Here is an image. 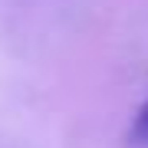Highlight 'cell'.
<instances>
[{
	"label": "cell",
	"instance_id": "6da1fadb",
	"mask_svg": "<svg viewBox=\"0 0 148 148\" xmlns=\"http://www.w3.org/2000/svg\"><path fill=\"white\" fill-rule=\"evenodd\" d=\"M132 138H135V142H148V102H145L142 109H138V115H135Z\"/></svg>",
	"mask_w": 148,
	"mask_h": 148
}]
</instances>
